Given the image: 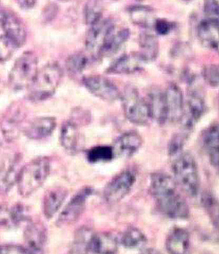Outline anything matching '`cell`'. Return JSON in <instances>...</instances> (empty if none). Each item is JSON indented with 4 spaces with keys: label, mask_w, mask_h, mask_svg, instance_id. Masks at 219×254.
I'll return each mask as SVG.
<instances>
[{
    "label": "cell",
    "mask_w": 219,
    "mask_h": 254,
    "mask_svg": "<svg viewBox=\"0 0 219 254\" xmlns=\"http://www.w3.org/2000/svg\"><path fill=\"white\" fill-rule=\"evenodd\" d=\"M150 191L159 210L163 215L172 219L188 218V204L179 193L178 186L172 177L164 172L153 173L151 176Z\"/></svg>",
    "instance_id": "cell-1"
},
{
    "label": "cell",
    "mask_w": 219,
    "mask_h": 254,
    "mask_svg": "<svg viewBox=\"0 0 219 254\" xmlns=\"http://www.w3.org/2000/svg\"><path fill=\"white\" fill-rule=\"evenodd\" d=\"M174 180L180 189L191 197H196L200 192V175L197 162L192 153L182 152L172 158Z\"/></svg>",
    "instance_id": "cell-2"
},
{
    "label": "cell",
    "mask_w": 219,
    "mask_h": 254,
    "mask_svg": "<svg viewBox=\"0 0 219 254\" xmlns=\"http://www.w3.org/2000/svg\"><path fill=\"white\" fill-rule=\"evenodd\" d=\"M51 171L49 158L39 157L22 167L17 179L18 192L22 197H28L40 189Z\"/></svg>",
    "instance_id": "cell-3"
},
{
    "label": "cell",
    "mask_w": 219,
    "mask_h": 254,
    "mask_svg": "<svg viewBox=\"0 0 219 254\" xmlns=\"http://www.w3.org/2000/svg\"><path fill=\"white\" fill-rule=\"evenodd\" d=\"M62 75L61 66L56 63L42 67L28 88L29 99L32 102H41L52 97L61 83Z\"/></svg>",
    "instance_id": "cell-4"
},
{
    "label": "cell",
    "mask_w": 219,
    "mask_h": 254,
    "mask_svg": "<svg viewBox=\"0 0 219 254\" xmlns=\"http://www.w3.org/2000/svg\"><path fill=\"white\" fill-rule=\"evenodd\" d=\"M119 99L122 102L124 114L130 123L139 126H145L150 123L152 117L148 104L134 86L127 85Z\"/></svg>",
    "instance_id": "cell-5"
},
{
    "label": "cell",
    "mask_w": 219,
    "mask_h": 254,
    "mask_svg": "<svg viewBox=\"0 0 219 254\" xmlns=\"http://www.w3.org/2000/svg\"><path fill=\"white\" fill-rule=\"evenodd\" d=\"M38 57L31 51L23 53L14 63L9 74L10 88L18 91L31 86L38 72Z\"/></svg>",
    "instance_id": "cell-6"
},
{
    "label": "cell",
    "mask_w": 219,
    "mask_h": 254,
    "mask_svg": "<svg viewBox=\"0 0 219 254\" xmlns=\"http://www.w3.org/2000/svg\"><path fill=\"white\" fill-rule=\"evenodd\" d=\"M206 111V103L201 89L192 84L189 88L186 101H184V112L179 122L181 130L190 135Z\"/></svg>",
    "instance_id": "cell-7"
},
{
    "label": "cell",
    "mask_w": 219,
    "mask_h": 254,
    "mask_svg": "<svg viewBox=\"0 0 219 254\" xmlns=\"http://www.w3.org/2000/svg\"><path fill=\"white\" fill-rule=\"evenodd\" d=\"M135 182L136 175L133 171L126 170L118 173L106 185L104 190V198L106 202L110 204L120 202L131 191Z\"/></svg>",
    "instance_id": "cell-8"
},
{
    "label": "cell",
    "mask_w": 219,
    "mask_h": 254,
    "mask_svg": "<svg viewBox=\"0 0 219 254\" xmlns=\"http://www.w3.org/2000/svg\"><path fill=\"white\" fill-rule=\"evenodd\" d=\"M114 30L115 24L110 19H101L91 25L86 38V49L90 57L92 58L100 57L104 45Z\"/></svg>",
    "instance_id": "cell-9"
},
{
    "label": "cell",
    "mask_w": 219,
    "mask_h": 254,
    "mask_svg": "<svg viewBox=\"0 0 219 254\" xmlns=\"http://www.w3.org/2000/svg\"><path fill=\"white\" fill-rule=\"evenodd\" d=\"M94 193V190L90 187H86L80 189L78 193L71 198L70 202L67 203L64 209L57 219L56 225L58 227H67L74 224L85 210L88 198Z\"/></svg>",
    "instance_id": "cell-10"
},
{
    "label": "cell",
    "mask_w": 219,
    "mask_h": 254,
    "mask_svg": "<svg viewBox=\"0 0 219 254\" xmlns=\"http://www.w3.org/2000/svg\"><path fill=\"white\" fill-rule=\"evenodd\" d=\"M25 117L26 112L20 103H13L9 106L0 122V128L5 140L13 142L20 136Z\"/></svg>",
    "instance_id": "cell-11"
},
{
    "label": "cell",
    "mask_w": 219,
    "mask_h": 254,
    "mask_svg": "<svg viewBox=\"0 0 219 254\" xmlns=\"http://www.w3.org/2000/svg\"><path fill=\"white\" fill-rule=\"evenodd\" d=\"M82 82L89 92L104 101L114 102L120 98L121 92L118 87L106 77L100 75L88 76L84 78Z\"/></svg>",
    "instance_id": "cell-12"
},
{
    "label": "cell",
    "mask_w": 219,
    "mask_h": 254,
    "mask_svg": "<svg viewBox=\"0 0 219 254\" xmlns=\"http://www.w3.org/2000/svg\"><path fill=\"white\" fill-rule=\"evenodd\" d=\"M1 29L4 35L17 49L25 44L27 32L22 20L16 14L11 12H4L1 20Z\"/></svg>",
    "instance_id": "cell-13"
},
{
    "label": "cell",
    "mask_w": 219,
    "mask_h": 254,
    "mask_svg": "<svg viewBox=\"0 0 219 254\" xmlns=\"http://www.w3.org/2000/svg\"><path fill=\"white\" fill-rule=\"evenodd\" d=\"M20 163L21 156L19 154L6 156L0 162V193H8L17 182L18 175L22 169Z\"/></svg>",
    "instance_id": "cell-14"
},
{
    "label": "cell",
    "mask_w": 219,
    "mask_h": 254,
    "mask_svg": "<svg viewBox=\"0 0 219 254\" xmlns=\"http://www.w3.org/2000/svg\"><path fill=\"white\" fill-rule=\"evenodd\" d=\"M166 104V121L170 123H179L184 112L183 92L176 84L172 83L164 91Z\"/></svg>",
    "instance_id": "cell-15"
},
{
    "label": "cell",
    "mask_w": 219,
    "mask_h": 254,
    "mask_svg": "<svg viewBox=\"0 0 219 254\" xmlns=\"http://www.w3.org/2000/svg\"><path fill=\"white\" fill-rule=\"evenodd\" d=\"M60 142L67 153L76 154L80 152L83 147L84 139L78 125L71 121L63 123L60 132Z\"/></svg>",
    "instance_id": "cell-16"
},
{
    "label": "cell",
    "mask_w": 219,
    "mask_h": 254,
    "mask_svg": "<svg viewBox=\"0 0 219 254\" xmlns=\"http://www.w3.org/2000/svg\"><path fill=\"white\" fill-rule=\"evenodd\" d=\"M29 219V212L22 203L0 204V228H13Z\"/></svg>",
    "instance_id": "cell-17"
},
{
    "label": "cell",
    "mask_w": 219,
    "mask_h": 254,
    "mask_svg": "<svg viewBox=\"0 0 219 254\" xmlns=\"http://www.w3.org/2000/svg\"><path fill=\"white\" fill-rule=\"evenodd\" d=\"M26 249L31 254H40L47 241V229L40 222H29L24 231Z\"/></svg>",
    "instance_id": "cell-18"
},
{
    "label": "cell",
    "mask_w": 219,
    "mask_h": 254,
    "mask_svg": "<svg viewBox=\"0 0 219 254\" xmlns=\"http://www.w3.org/2000/svg\"><path fill=\"white\" fill-rule=\"evenodd\" d=\"M143 145V138L136 131H128L118 137L112 145L115 156L131 157Z\"/></svg>",
    "instance_id": "cell-19"
},
{
    "label": "cell",
    "mask_w": 219,
    "mask_h": 254,
    "mask_svg": "<svg viewBox=\"0 0 219 254\" xmlns=\"http://www.w3.org/2000/svg\"><path fill=\"white\" fill-rule=\"evenodd\" d=\"M145 62L138 53H131L119 57L110 65L107 72L110 74H131L140 70Z\"/></svg>",
    "instance_id": "cell-20"
},
{
    "label": "cell",
    "mask_w": 219,
    "mask_h": 254,
    "mask_svg": "<svg viewBox=\"0 0 219 254\" xmlns=\"http://www.w3.org/2000/svg\"><path fill=\"white\" fill-rule=\"evenodd\" d=\"M55 127L56 121L54 117H39L28 124L24 128V134L30 139L40 140L50 136Z\"/></svg>",
    "instance_id": "cell-21"
},
{
    "label": "cell",
    "mask_w": 219,
    "mask_h": 254,
    "mask_svg": "<svg viewBox=\"0 0 219 254\" xmlns=\"http://www.w3.org/2000/svg\"><path fill=\"white\" fill-rule=\"evenodd\" d=\"M202 145L212 166L218 169L219 164V128L218 123H213L202 134Z\"/></svg>",
    "instance_id": "cell-22"
},
{
    "label": "cell",
    "mask_w": 219,
    "mask_h": 254,
    "mask_svg": "<svg viewBox=\"0 0 219 254\" xmlns=\"http://www.w3.org/2000/svg\"><path fill=\"white\" fill-rule=\"evenodd\" d=\"M197 36L205 48L212 50L219 49V21L204 18L198 24Z\"/></svg>",
    "instance_id": "cell-23"
},
{
    "label": "cell",
    "mask_w": 219,
    "mask_h": 254,
    "mask_svg": "<svg viewBox=\"0 0 219 254\" xmlns=\"http://www.w3.org/2000/svg\"><path fill=\"white\" fill-rule=\"evenodd\" d=\"M68 195L67 189L55 187L49 189L43 198V213L47 219H52L61 208Z\"/></svg>",
    "instance_id": "cell-24"
},
{
    "label": "cell",
    "mask_w": 219,
    "mask_h": 254,
    "mask_svg": "<svg viewBox=\"0 0 219 254\" xmlns=\"http://www.w3.org/2000/svg\"><path fill=\"white\" fill-rule=\"evenodd\" d=\"M146 102L149 106L152 119L156 121V123L160 125L167 123L164 91L159 88H152L148 93V98Z\"/></svg>",
    "instance_id": "cell-25"
},
{
    "label": "cell",
    "mask_w": 219,
    "mask_h": 254,
    "mask_svg": "<svg viewBox=\"0 0 219 254\" xmlns=\"http://www.w3.org/2000/svg\"><path fill=\"white\" fill-rule=\"evenodd\" d=\"M118 241L110 233H94L89 250L95 254H116L118 252Z\"/></svg>",
    "instance_id": "cell-26"
},
{
    "label": "cell",
    "mask_w": 219,
    "mask_h": 254,
    "mask_svg": "<svg viewBox=\"0 0 219 254\" xmlns=\"http://www.w3.org/2000/svg\"><path fill=\"white\" fill-rule=\"evenodd\" d=\"M190 247V235L186 229L175 228L166 237V248L169 254H187Z\"/></svg>",
    "instance_id": "cell-27"
},
{
    "label": "cell",
    "mask_w": 219,
    "mask_h": 254,
    "mask_svg": "<svg viewBox=\"0 0 219 254\" xmlns=\"http://www.w3.org/2000/svg\"><path fill=\"white\" fill-rule=\"evenodd\" d=\"M139 56L145 63L153 62L159 55V41L156 36L150 32H143L139 36Z\"/></svg>",
    "instance_id": "cell-28"
},
{
    "label": "cell",
    "mask_w": 219,
    "mask_h": 254,
    "mask_svg": "<svg viewBox=\"0 0 219 254\" xmlns=\"http://www.w3.org/2000/svg\"><path fill=\"white\" fill-rule=\"evenodd\" d=\"M130 37V31L127 29H123L115 32L114 30L108 37L100 53V57H111L118 52L123 45L126 43Z\"/></svg>",
    "instance_id": "cell-29"
},
{
    "label": "cell",
    "mask_w": 219,
    "mask_h": 254,
    "mask_svg": "<svg viewBox=\"0 0 219 254\" xmlns=\"http://www.w3.org/2000/svg\"><path fill=\"white\" fill-rule=\"evenodd\" d=\"M132 22L137 26L146 29L154 28L155 22L157 20L154 10L148 6L136 5L128 11Z\"/></svg>",
    "instance_id": "cell-30"
},
{
    "label": "cell",
    "mask_w": 219,
    "mask_h": 254,
    "mask_svg": "<svg viewBox=\"0 0 219 254\" xmlns=\"http://www.w3.org/2000/svg\"><path fill=\"white\" fill-rule=\"evenodd\" d=\"M93 234L92 230L86 227L77 230L70 247V254H88L90 252L89 245Z\"/></svg>",
    "instance_id": "cell-31"
},
{
    "label": "cell",
    "mask_w": 219,
    "mask_h": 254,
    "mask_svg": "<svg viewBox=\"0 0 219 254\" xmlns=\"http://www.w3.org/2000/svg\"><path fill=\"white\" fill-rule=\"evenodd\" d=\"M119 243L127 249H139L145 246L147 239L138 228H128L122 233Z\"/></svg>",
    "instance_id": "cell-32"
},
{
    "label": "cell",
    "mask_w": 219,
    "mask_h": 254,
    "mask_svg": "<svg viewBox=\"0 0 219 254\" xmlns=\"http://www.w3.org/2000/svg\"><path fill=\"white\" fill-rule=\"evenodd\" d=\"M91 58L92 57L86 53H75L66 60V70L70 74H79L88 67Z\"/></svg>",
    "instance_id": "cell-33"
},
{
    "label": "cell",
    "mask_w": 219,
    "mask_h": 254,
    "mask_svg": "<svg viewBox=\"0 0 219 254\" xmlns=\"http://www.w3.org/2000/svg\"><path fill=\"white\" fill-rule=\"evenodd\" d=\"M115 157L112 146L109 145H97L88 150L87 159L91 163H99L111 161Z\"/></svg>",
    "instance_id": "cell-34"
},
{
    "label": "cell",
    "mask_w": 219,
    "mask_h": 254,
    "mask_svg": "<svg viewBox=\"0 0 219 254\" xmlns=\"http://www.w3.org/2000/svg\"><path fill=\"white\" fill-rule=\"evenodd\" d=\"M104 11L102 0H88L85 6V20L88 25H93L100 21Z\"/></svg>",
    "instance_id": "cell-35"
},
{
    "label": "cell",
    "mask_w": 219,
    "mask_h": 254,
    "mask_svg": "<svg viewBox=\"0 0 219 254\" xmlns=\"http://www.w3.org/2000/svg\"><path fill=\"white\" fill-rule=\"evenodd\" d=\"M189 134L185 132L181 131L175 133V135L171 137L170 141L167 146V152L169 157L173 158L178 155L179 153L184 152V145L188 139Z\"/></svg>",
    "instance_id": "cell-36"
},
{
    "label": "cell",
    "mask_w": 219,
    "mask_h": 254,
    "mask_svg": "<svg viewBox=\"0 0 219 254\" xmlns=\"http://www.w3.org/2000/svg\"><path fill=\"white\" fill-rule=\"evenodd\" d=\"M203 79L212 88L219 87V66L217 64H208L202 70Z\"/></svg>",
    "instance_id": "cell-37"
},
{
    "label": "cell",
    "mask_w": 219,
    "mask_h": 254,
    "mask_svg": "<svg viewBox=\"0 0 219 254\" xmlns=\"http://www.w3.org/2000/svg\"><path fill=\"white\" fill-rule=\"evenodd\" d=\"M16 47L3 34L0 35V62H6L13 56Z\"/></svg>",
    "instance_id": "cell-38"
},
{
    "label": "cell",
    "mask_w": 219,
    "mask_h": 254,
    "mask_svg": "<svg viewBox=\"0 0 219 254\" xmlns=\"http://www.w3.org/2000/svg\"><path fill=\"white\" fill-rule=\"evenodd\" d=\"M202 201L207 210L210 212V214L212 215V217L216 218L218 220V204L216 202L215 198L213 197L211 194L206 193L203 195Z\"/></svg>",
    "instance_id": "cell-39"
},
{
    "label": "cell",
    "mask_w": 219,
    "mask_h": 254,
    "mask_svg": "<svg viewBox=\"0 0 219 254\" xmlns=\"http://www.w3.org/2000/svg\"><path fill=\"white\" fill-rule=\"evenodd\" d=\"M154 28L159 35H166L173 30V23L164 19H157Z\"/></svg>",
    "instance_id": "cell-40"
},
{
    "label": "cell",
    "mask_w": 219,
    "mask_h": 254,
    "mask_svg": "<svg viewBox=\"0 0 219 254\" xmlns=\"http://www.w3.org/2000/svg\"><path fill=\"white\" fill-rule=\"evenodd\" d=\"M0 254H31V253L23 246L6 245L0 246Z\"/></svg>",
    "instance_id": "cell-41"
},
{
    "label": "cell",
    "mask_w": 219,
    "mask_h": 254,
    "mask_svg": "<svg viewBox=\"0 0 219 254\" xmlns=\"http://www.w3.org/2000/svg\"><path fill=\"white\" fill-rule=\"evenodd\" d=\"M205 18L213 21H219V4L209 0L205 4Z\"/></svg>",
    "instance_id": "cell-42"
},
{
    "label": "cell",
    "mask_w": 219,
    "mask_h": 254,
    "mask_svg": "<svg viewBox=\"0 0 219 254\" xmlns=\"http://www.w3.org/2000/svg\"><path fill=\"white\" fill-rule=\"evenodd\" d=\"M38 0H17V3L22 8L31 9L35 5Z\"/></svg>",
    "instance_id": "cell-43"
},
{
    "label": "cell",
    "mask_w": 219,
    "mask_h": 254,
    "mask_svg": "<svg viewBox=\"0 0 219 254\" xmlns=\"http://www.w3.org/2000/svg\"><path fill=\"white\" fill-rule=\"evenodd\" d=\"M3 88H4V82H3V80H2L1 77H0V93L2 92Z\"/></svg>",
    "instance_id": "cell-44"
},
{
    "label": "cell",
    "mask_w": 219,
    "mask_h": 254,
    "mask_svg": "<svg viewBox=\"0 0 219 254\" xmlns=\"http://www.w3.org/2000/svg\"><path fill=\"white\" fill-rule=\"evenodd\" d=\"M213 3H215V4H219V0H211Z\"/></svg>",
    "instance_id": "cell-45"
},
{
    "label": "cell",
    "mask_w": 219,
    "mask_h": 254,
    "mask_svg": "<svg viewBox=\"0 0 219 254\" xmlns=\"http://www.w3.org/2000/svg\"><path fill=\"white\" fill-rule=\"evenodd\" d=\"M183 1H184V2H186V3H188V2H190V1H192V0H183Z\"/></svg>",
    "instance_id": "cell-46"
},
{
    "label": "cell",
    "mask_w": 219,
    "mask_h": 254,
    "mask_svg": "<svg viewBox=\"0 0 219 254\" xmlns=\"http://www.w3.org/2000/svg\"><path fill=\"white\" fill-rule=\"evenodd\" d=\"M0 148H1V142H0Z\"/></svg>",
    "instance_id": "cell-47"
},
{
    "label": "cell",
    "mask_w": 219,
    "mask_h": 254,
    "mask_svg": "<svg viewBox=\"0 0 219 254\" xmlns=\"http://www.w3.org/2000/svg\"><path fill=\"white\" fill-rule=\"evenodd\" d=\"M63 1H68V0H63Z\"/></svg>",
    "instance_id": "cell-48"
}]
</instances>
